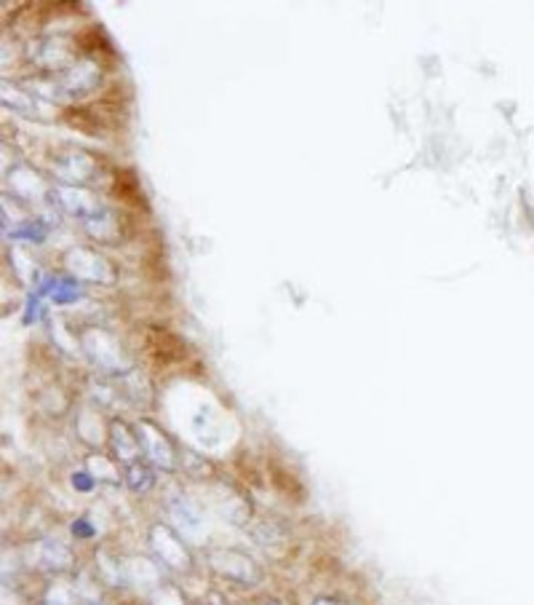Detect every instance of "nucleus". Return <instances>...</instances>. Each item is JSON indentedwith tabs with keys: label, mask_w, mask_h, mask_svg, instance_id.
Instances as JSON below:
<instances>
[{
	"label": "nucleus",
	"mask_w": 534,
	"mask_h": 605,
	"mask_svg": "<svg viewBox=\"0 0 534 605\" xmlns=\"http://www.w3.org/2000/svg\"><path fill=\"white\" fill-rule=\"evenodd\" d=\"M316 605H339V603H332V601H318Z\"/></svg>",
	"instance_id": "nucleus-1"
}]
</instances>
